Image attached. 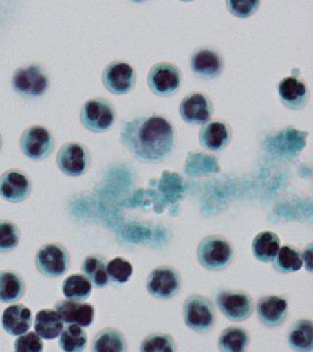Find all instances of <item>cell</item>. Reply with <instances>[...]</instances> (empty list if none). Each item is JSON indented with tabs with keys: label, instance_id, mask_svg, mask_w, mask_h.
<instances>
[{
	"label": "cell",
	"instance_id": "6da1fadb",
	"mask_svg": "<svg viewBox=\"0 0 313 352\" xmlns=\"http://www.w3.org/2000/svg\"><path fill=\"white\" fill-rule=\"evenodd\" d=\"M120 141L139 161L160 163L175 149V129L163 116H139L122 126Z\"/></svg>",
	"mask_w": 313,
	"mask_h": 352
},
{
	"label": "cell",
	"instance_id": "7a4b0ae2",
	"mask_svg": "<svg viewBox=\"0 0 313 352\" xmlns=\"http://www.w3.org/2000/svg\"><path fill=\"white\" fill-rule=\"evenodd\" d=\"M12 87L24 98H39L47 91L50 80L41 65L32 64L16 69L12 78Z\"/></svg>",
	"mask_w": 313,
	"mask_h": 352
},
{
	"label": "cell",
	"instance_id": "3957f363",
	"mask_svg": "<svg viewBox=\"0 0 313 352\" xmlns=\"http://www.w3.org/2000/svg\"><path fill=\"white\" fill-rule=\"evenodd\" d=\"M197 256L204 268L219 271L231 263L232 248L228 241L220 236H208L199 244Z\"/></svg>",
	"mask_w": 313,
	"mask_h": 352
},
{
	"label": "cell",
	"instance_id": "277c9868",
	"mask_svg": "<svg viewBox=\"0 0 313 352\" xmlns=\"http://www.w3.org/2000/svg\"><path fill=\"white\" fill-rule=\"evenodd\" d=\"M183 318L185 325L195 332H208L215 325V308L205 296H190L183 305Z\"/></svg>",
	"mask_w": 313,
	"mask_h": 352
},
{
	"label": "cell",
	"instance_id": "5b68a950",
	"mask_svg": "<svg viewBox=\"0 0 313 352\" xmlns=\"http://www.w3.org/2000/svg\"><path fill=\"white\" fill-rule=\"evenodd\" d=\"M116 120V111L112 104L104 98L90 99L80 111V122L88 131L102 133L109 131Z\"/></svg>",
	"mask_w": 313,
	"mask_h": 352
},
{
	"label": "cell",
	"instance_id": "8992f818",
	"mask_svg": "<svg viewBox=\"0 0 313 352\" xmlns=\"http://www.w3.org/2000/svg\"><path fill=\"white\" fill-rule=\"evenodd\" d=\"M36 270L43 276L59 278L66 274L71 264L68 250L60 244L43 245L36 252Z\"/></svg>",
	"mask_w": 313,
	"mask_h": 352
},
{
	"label": "cell",
	"instance_id": "52a82bcc",
	"mask_svg": "<svg viewBox=\"0 0 313 352\" xmlns=\"http://www.w3.org/2000/svg\"><path fill=\"white\" fill-rule=\"evenodd\" d=\"M147 85L157 96H173L182 87V72L169 62L155 64L148 73Z\"/></svg>",
	"mask_w": 313,
	"mask_h": 352
},
{
	"label": "cell",
	"instance_id": "ba28073f",
	"mask_svg": "<svg viewBox=\"0 0 313 352\" xmlns=\"http://www.w3.org/2000/svg\"><path fill=\"white\" fill-rule=\"evenodd\" d=\"M52 133L45 127L34 126L23 132L20 147L23 154L32 161H43L50 156L54 149Z\"/></svg>",
	"mask_w": 313,
	"mask_h": 352
},
{
	"label": "cell",
	"instance_id": "9c48e42d",
	"mask_svg": "<svg viewBox=\"0 0 313 352\" xmlns=\"http://www.w3.org/2000/svg\"><path fill=\"white\" fill-rule=\"evenodd\" d=\"M56 162L58 168L64 175L78 177L87 173L90 154L87 148L80 143H67L58 152Z\"/></svg>",
	"mask_w": 313,
	"mask_h": 352
},
{
	"label": "cell",
	"instance_id": "30bf717a",
	"mask_svg": "<svg viewBox=\"0 0 313 352\" xmlns=\"http://www.w3.org/2000/svg\"><path fill=\"white\" fill-rule=\"evenodd\" d=\"M102 82L110 94L125 95L136 85V71L127 62L114 61L104 69Z\"/></svg>",
	"mask_w": 313,
	"mask_h": 352
},
{
	"label": "cell",
	"instance_id": "8fae6325",
	"mask_svg": "<svg viewBox=\"0 0 313 352\" xmlns=\"http://www.w3.org/2000/svg\"><path fill=\"white\" fill-rule=\"evenodd\" d=\"M217 305L220 312L234 322L247 320L254 310L252 298L243 292H219L217 296Z\"/></svg>",
	"mask_w": 313,
	"mask_h": 352
},
{
	"label": "cell",
	"instance_id": "7c38bea8",
	"mask_svg": "<svg viewBox=\"0 0 313 352\" xmlns=\"http://www.w3.org/2000/svg\"><path fill=\"white\" fill-rule=\"evenodd\" d=\"M180 286L182 280L180 274L169 266H162L153 270L146 284L148 293L160 300L173 298L180 292Z\"/></svg>",
	"mask_w": 313,
	"mask_h": 352
},
{
	"label": "cell",
	"instance_id": "4fadbf2b",
	"mask_svg": "<svg viewBox=\"0 0 313 352\" xmlns=\"http://www.w3.org/2000/svg\"><path fill=\"white\" fill-rule=\"evenodd\" d=\"M213 113L212 101L202 92L188 94L180 102V117L188 124L203 126L212 118Z\"/></svg>",
	"mask_w": 313,
	"mask_h": 352
},
{
	"label": "cell",
	"instance_id": "5bb4252c",
	"mask_svg": "<svg viewBox=\"0 0 313 352\" xmlns=\"http://www.w3.org/2000/svg\"><path fill=\"white\" fill-rule=\"evenodd\" d=\"M31 192L32 182L24 171L10 170L0 176V196L9 203H22Z\"/></svg>",
	"mask_w": 313,
	"mask_h": 352
},
{
	"label": "cell",
	"instance_id": "9a60e30c",
	"mask_svg": "<svg viewBox=\"0 0 313 352\" xmlns=\"http://www.w3.org/2000/svg\"><path fill=\"white\" fill-rule=\"evenodd\" d=\"M192 73L203 80H213L222 75L224 60L213 48H200L195 51L190 60Z\"/></svg>",
	"mask_w": 313,
	"mask_h": 352
},
{
	"label": "cell",
	"instance_id": "2e32d148",
	"mask_svg": "<svg viewBox=\"0 0 313 352\" xmlns=\"http://www.w3.org/2000/svg\"><path fill=\"white\" fill-rule=\"evenodd\" d=\"M278 94L283 105L291 110H300L310 98L307 85L296 76H286L278 85Z\"/></svg>",
	"mask_w": 313,
	"mask_h": 352
},
{
	"label": "cell",
	"instance_id": "e0dca14e",
	"mask_svg": "<svg viewBox=\"0 0 313 352\" xmlns=\"http://www.w3.org/2000/svg\"><path fill=\"white\" fill-rule=\"evenodd\" d=\"M230 140V127L222 120H213L203 124L199 133V141L202 147L208 151H222L228 146Z\"/></svg>",
	"mask_w": 313,
	"mask_h": 352
},
{
	"label": "cell",
	"instance_id": "ac0fdd59",
	"mask_svg": "<svg viewBox=\"0 0 313 352\" xmlns=\"http://www.w3.org/2000/svg\"><path fill=\"white\" fill-rule=\"evenodd\" d=\"M55 310L64 323L89 327L94 321L95 310L90 303L61 300L55 305Z\"/></svg>",
	"mask_w": 313,
	"mask_h": 352
},
{
	"label": "cell",
	"instance_id": "d6986e66",
	"mask_svg": "<svg viewBox=\"0 0 313 352\" xmlns=\"http://www.w3.org/2000/svg\"><path fill=\"white\" fill-rule=\"evenodd\" d=\"M288 302L278 296H263L257 302V314L259 321L268 327L281 325L287 317Z\"/></svg>",
	"mask_w": 313,
	"mask_h": 352
},
{
	"label": "cell",
	"instance_id": "ffe728a7",
	"mask_svg": "<svg viewBox=\"0 0 313 352\" xmlns=\"http://www.w3.org/2000/svg\"><path fill=\"white\" fill-rule=\"evenodd\" d=\"M32 324V310L22 303L10 305L2 314V328L8 335L14 337L27 333L31 329Z\"/></svg>",
	"mask_w": 313,
	"mask_h": 352
},
{
	"label": "cell",
	"instance_id": "44dd1931",
	"mask_svg": "<svg viewBox=\"0 0 313 352\" xmlns=\"http://www.w3.org/2000/svg\"><path fill=\"white\" fill-rule=\"evenodd\" d=\"M34 332L43 340H55L59 337L63 329V322L56 310L43 309L38 312L34 321Z\"/></svg>",
	"mask_w": 313,
	"mask_h": 352
},
{
	"label": "cell",
	"instance_id": "7402d4cb",
	"mask_svg": "<svg viewBox=\"0 0 313 352\" xmlns=\"http://www.w3.org/2000/svg\"><path fill=\"white\" fill-rule=\"evenodd\" d=\"M25 293V280L15 271H0V302H18Z\"/></svg>",
	"mask_w": 313,
	"mask_h": 352
},
{
	"label": "cell",
	"instance_id": "603a6c76",
	"mask_svg": "<svg viewBox=\"0 0 313 352\" xmlns=\"http://www.w3.org/2000/svg\"><path fill=\"white\" fill-rule=\"evenodd\" d=\"M279 249V237L271 231H263L257 234L252 241V254L261 263H268L273 261Z\"/></svg>",
	"mask_w": 313,
	"mask_h": 352
},
{
	"label": "cell",
	"instance_id": "cb8c5ba5",
	"mask_svg": "<svg viewBox=\"0 0 313 352\" xmlns=\"http://www.w3.org/2000/svg\"><path fill=\"white\" fill-rule=\"evenodd\" d=\"M127 351V340L120 331L114 328H106L96 333L92 342L94 352H125Z\"/></svg>",
	"mask_w": 313,
	"mask_h": 352
},
{
	"label": "cell",
	"instance_id": "d4e9b609",
	"mask_svg": "<svg viewBox=\"0 0 313 352\" xmlns=\"http://www.w3.org/2000/svg\"><path fill=\"white\" fill-rule=\"evenodd\" d=\"M288 344L296 351H310L313 347V324L307 319L296 322L288 333Z\"/></svg>",
	"mask_w": 313,
	"mask_h": 352
},
{
	"label": "cell",
	"instance_id": "484cf974",
	"mask_svg": "<svg viewBox=\"0 0 313 352\" xmlns=\"http://www.w3.org/2000/svg\"><path fill=\"white\" fill-rule=\"evenodd\" d=\"M63 295L67 300L85 302L92 294V284L85 275L73 274L62 284Z\"/></svg>",
	"mask_w": 313,
	"mask_h": 352
},
{
	"label": "cell",
	"instance_id": "4316f807",
	"mask_svg": "<svg viewBox=\"0 0 313 352\" xmlns=\"http://www.w3.org/2000/svg\"><path fill=\"white\" fill-rule=\"evenodd\" d=\"M87 333L80 326L68 324L59 336L60 349L65 352H82L87 349Z\"/></svg>",
	"mask_w": 313,
	"mask_h": 352
},
{
	"label": "cell",
	"instance_id": "83f0119b",
	"mask_svg": "<svg viewBox=\"0 0 313 352\" xmlns=\"http://www.w3.org/2000/svg\"><path fill=\"white\" fill-rule=\"evenodd\" d=\"M82 271L85 276L97 288H104L110 282L107 274L105 258L100 256H89L85 258L83 261Z\"/></svg>",
	"mask_w": 313,
	"mask_h": 352
},
{
	"label": "cell",
	"instance_id": "f1b7e54d",
	"mask_svg": "<svg viewBox=\"0 0 313 352\" xmlns=\"http://www.w3.org/2000/svg\"><path fill=\"white\" fill-rule=\"evenodd\" d=\"M250 337L244 329L228 327L220 333L219 349L224 352H243L249 346Z\"/></svg>",
	"mask_w": 313,
	"mask_h": 352
},
{
	"label": "cell",
	"instance_id": "f546056e",
	"mask_svg": "<svg viewBox=\"0 0 313 352\" xmlns=\"http://www.w3.org/2000/svg\"><path fill=\"white\" fill-rule=\"evenodd\" d=\"M303 265V261L300 252L290 245L280 247L275 258L273 259L275 270L285 274L296 272L301 270Z\"/></svg>",
	"mask_w": 313,
	"mask_h": 352
},
{
	"label": "cell",
	"instance_id": "4dcf8cb0",
	"mask_svg": "<svg viewBox=\"0 0 313 352\" xmlns=\"http://www.w3.org/2000/svg\"><path fill=\"white\" fill-rule=\"evenodd\" d=\"M20 229L10 220L0 219V254L14 251L20 243Z\"/></svg>",
	"mask_w": 313,
	"mask_h": 352
},
{
	"label": "cell",
	"instance_id": "1f68e13d",
	"mask_svg": "<svg viewBox=\"0 0 313 352\" xmlns=\"http://www.w3.org/2000/svg\"><path fill=\"white\" fill-rule=\"evenodd\" d=\"M140 351L142 352H175L176 351L175 340L166 333H151L143 340Z\"/></svg>",
	"mask_w": 313,
	"mask_h": 352
},
{
	"label": "cell",
	"instance_id": "d6a6232c",
	"mask_svg": "<svg viewBox=\"0 0 313 352\" xmlns=\"http://www.w3.org/2000/svg\"><path fill=\"white\" fill-rule=\"evenodd\" d=\"M133 273L131 263L124 258H115L107 263V274L109 280L116 285L127 283Z\"/></svg>",
	"mask_w": 313,
	"mask_h": 352
},
{
	"label": "cell",
	"instance_id": "836d02e7",
	"mask_svg": "<svg viewBox=\"0 0 313 352\" xmlns=\"http://www.w3.org/2000/svg\"><path fill=\"white\" fill-rule=\"evenodd\" d=\"M226 2L229 12L241 19L250 18L261 6V0H226Z\"/></svg>",
	"mask_w": 313,
	"mask_h": 352
},
{
	"label": "cell",
	"instance_id": "e575fe53",
	"mask_svg": "<svg viewBox=\"0 0 313 352\" xmlns=\"http://www.w3.org/2000/svg\"><path fill=\"white\" fill-rule=\"evenodd\" d=\"M15 351L41 352L44 351L43 339L36 332H27L18 336L15 340Z\"/></svg>",
	"mask_w": 313,
	"mask_h": 352
},
{
	"label": "cell",
	"instance_id": "d590c367",
	"mask_svg": "<svg viewBox=\"0 0 313 352\" xmlns=\"http://www.w3.org/2000/svg\"><path fill=\"white\" fill-rule=\"evenodd\" d=\"M310 249H307V251H305V252H303V256H301V258H303V261H305V259H307L308 261V266H310V271L312 270V245H310Z\"/></svg>",
	"mask_w": 313,
	"mask_h": 352
},
{
	"label": "cell",
	"instance_id": "8d00e7d4",
	"mask_svg": "<svg viewBox=\"0 0 313 352\" xmlns=\"http://www.w3.org/2000/svg\"><path fill=\"white\" fill-rule=\"evenodd\" d=\"M132 2H136V3H142V2L148 1V0H131Z\"/></svg>",
	"mask_w": 313,
	"mask_h": 352
},
{
	"label": "cell",
	"instance_id": "74e56055",
	"mask_svg": "<svg viewBox=\"0 0 313 352\" xmlns=\"http://www.w3.org/2000/svg\"><path fill=\"white\" fill-rule=\"evenodd\" d=\"M1 148H2V139H1V135H0V151H1Z\"/></svg>",
	"mask_w": 313,
	"mask_h": 352
},
{
	"label": "cell",
	"instance_id": "f35d334b",
	"mask_svg": "<svg viewBox=\"0 0 313 352\" xmlns=\"http://www.w3.org/2000/svg\"><path fill=\"white\" fill-rule=\"evenodd\" d=\"M180 1H183V2H191V1H194V0H180Z\"/></svg>",
	"mask_w": 313,
	"mask_h": 352
}]
</instances>
